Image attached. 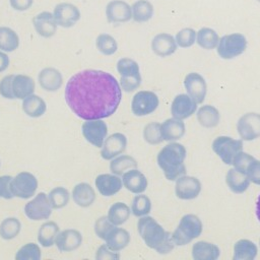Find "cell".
<instances>
[{
  "label": "cell",
  "instance_id": "cell-6",
  "mask_svg": "<svg viewBox=\"0 0 260 260\" xmlns=\"http://www.w3.org/2000/svg\"><path fill=\"white\" fill-rule=\"evenodd\" d=\"M247 48V40L242 34L225 35L219 39L217 45V54L222 59H233L242 53Z\"/></svg>",
  "mask_w": 260,
  "mask_h": 260
},
{
  "label": "cell",
  "instance_id": "cell-42",
  "mask_svg": "<svg viewBox=\"0 0 260 260\" xmlns=\"http://www.w3.org/2000/svg\"><path fill=\"white\" fill-rule=\"evenodd\" d=\"M48 197L54 209L63 208L68 204L70 200L69 191L64 187H56L52 189L48 194Z\"/></svg>",
  "mask_w": 260,
  "mask_h": 260
},
{
  "label": "cell",
  "instance_id": "cell-16",
  "mask_svg": "<svg viewBox=\"0 0 260 260\" xmlns=\"http://www.w3.org/2000/svg\"><path fill=\"white\" fill-rule=\"evenodd\" d=\"M127 146V138L122 133H113L107 137L102 146L101 155L104 159L110 160L124 152Z\"/></svg>",
  "mask_w": 260,
  "mask_h": 260
},
{
  "label": "cell",
  "instance_id": "cell-54",
  "mask_svg": "<svg viewBox=\"0 0 260 260\" xmlns=\"http://www.w3.org/2000/svg\"><path fill=\"white\" fill-rule=\"evenodd\" d=\"M9 57L6 52L0 51V73L5 71L9 66Z\"/></svg>",
  "mask_w": 260,
  "mask_h": 260
},
{
  "label": "cell",
  "instance_id": "cell-19",
  "mask_svg": "<svg viewBox=\"0 0 260 260\" xmlns=\"http://www.w3.org/2000/svg\"><path fill=\"white\" fill-rule=\"evenodd\" d=\"M82 243V236L80 232L74 229L64 230L59 232L55 244L61 252H72L79 248Z\"/></svg>",
  "mask_w": 260,
  "mask_h": 260
},
{
  "label": "cell",
  "instance_id": "cell-39",
  "mask_svg": "<svg viewBox=\"0 0 260 260\" xmlns=\"http://www.w3.org/2000/svg\"><path fill=\"white\" fill-rule=\"evenodd\" d=\"M219 42L218 35L216 31L209 27L200 28L197 32V44L205 49V50H212L217 47Z\"/></svg>",
  "mask_w": 260,
  "mask_h": 260
},
{
  "label": "cell",
  "instance_id": "cell-7",
  "mask_svg": "<svg viewBox=\"0 0 260 260\" xmlns=\"http://www.w3.org/2000/svg\"><path fill=\"white\" fill-rule=\"evenodd\" d=\"M10 188L14 197L28 199L36 194L38 189V180L28 172H20L12 178Z\"/></svg>",
  "mask_w": 260,
  "mask_h": 260
},
{
  "label": "cell",
  "instance_id": "cell-27",
  "mask_svg": "<svg viewBox=\"0 0 260 260\" xmlns=\"http://www.w3.org/2000/svg\"><path fill=\"white\" fill-rule=\"evenodd\" d=\"M160 133L167 141L180 139L185 134V124L180 119H168L160 125Z\"/></svg>",
  "mask_w": 260,
  "mask_h": 260
},
{
  "label": "cell",
  "instance_id": "cell-8",
  "mask_svg": "<svg viewBox=\"0 0 260 260\" xmlns=\"http://www.w3.org/2000/svg\"><path fill=\"white\" fill-rule=\"evenodd\" d=\"M242 140L233 139L229 136H218L212 142L213 151L226 165L233 164L235 155L242 150Z\"/></svg>",
  "mask_w": 260,
  "mask_h": 260
},
{
  "label": "cell",
  "instance_id": "cell-3",
  "mask_svg": "<svg viewBox=\"0 0 260 260\" xmlns=\"http://www.w3.org/2000/svg\"><path fill=\"white\" fill-rule=\"evenodd\" d=\"M186 158L185 147L177 142L166 145L157 154V165L162 170L165 177L175 181L186 173L184 160Z\"/></svg>",
  "mask_w": 260,
  "mask_h": 260
},
{
  "label": "cell",
  "instance_id": "cell-25",
  "mask_svg": "<svg viewBox=\"0 0 260 260\" xmlns=\"http://www.w3.org/2000/svg\"><path fill=\"white\" fill-rule=\"evenodd\" d=\"M12 92L15 99L23 100L35 91V81L30 76L24 74H13Z\"/></svg>",
  "mask_w": 260,
  "mask_h": 260
},
{
  "label": "cell",
  "instance_id": "cell-9",
  "mask_svg": "<svg viewBox=\"0 0 260 260\" xmlns=\"http://www.w3.org/2000/svg\"><path fill=\"white\" fill-rule=\"evenodd\" d=\"M52 208L48 195L40 192L25 204L24 213L31 220H43L50 217Z\"/></svg>",
  "mask_w": 260,
  "mask_h": 260
},
{
  "label": "cell",
  "instance_id": "cell-22",
  "mask_svg": "<svg viewBox=\"0 0 260 260\" xmlns=\"http://www.w3.org/2000/svg\"><path fill=\"white\" fill-rule=\"evenodd\" d=\"M151 49L155 55L159 57H168L176 52L177 42L172 35L160 32L152 39Z\"/></svg>",
  "mask_w": 260,
  "mask_h": 260
},
{
  "label": "cell",
  "instance_id": "cell-36",
  "mask_svg": "<svg viewBox=\"0 0 260 260\" xmlns=\"http://www.w3.org/2000/svg\"><path fill=\"white\" fill-rule=\"evenodd\" d=\"M257 255L256 245L249 240H240L234 246L235 260H252Z\"/></svg>",
  "mask_w": 260,
  "mask_h": 260
},
{
  "label": "cell",
  "instance_id": "cell-28",
  "mask_svg": "<svg viewBox=\"0 0 260 260\" xmlns=\"http://www.w3.org/2000/svg\"><path fill=\"white\" fill-rule=\"evenodd\" d=\"M107 246L115 252H120L126 248L130 242V234L122 228H114L105 240Z\"/></svg>",
  "mask_w": 260,
  "mask_h": 260
},
{
  "label": "cell",
  "instance_id": "cell-5",
  "mask_svg": "<svg viewBox=\"0 0 260 260\" xmlns=\"http://www.w3.org/2000/svg\"><path fill=\"white\" fill-rule=\"evenodd\" d=\"M116 68L120 74V86L124 91L131 92L140 86L141 75L136 61L130 58H121L118 60Z\"/></svg>",
  "mask_w": 260,
  "mask_h": 260
},
{
  "label": "cell",
  "instance_id": "cell-4",
  "mask_svg": "<svg viewBox=\"0 0 260 260\" xmlns=\"http://www.w3.org/2000/svg\"><path fill=\"white\" fill-rule=\"evenodd\" d=\"M201 233L202 222L199 217L194 214H186L181 218L179 225L172 234V239L175 245L184 246L198 238Z\"/></svg>",
  "mask_w": 260,
  "mask_h": 260
},
{
  "label": "cell",
  "instance_id": "cell-53",
  "mask_svg": "<svg viewBox=\"0 0 260 260\" xmlns=\"http://www.w3.org/2000/svg\"><path fill=\"white\" fill-rule=\"evenodd\" d=\"M34 0H9L10 6L16 11H25L31 7Z\"/></svg>",
  "mask_w": 260,
  "mask_h": 260
},
{
  "label": "cell",
  "instance_id": "cell-18",
  "mask_svg": "<svg viewBox=\"0 0 260 260\" xmlns=\"http://www.w3.org/2000/svg\"><path fill=\"white\" fill-rule=\"evenodd\" d=\"M32 25L38 35L43 38H51L57 31V22L53 13L43 11L35 15L32 18Z\"/></svg>",
  "mask_w": 260,
  "mask_h": 260
},
{
  "label": "cell",
  "instance_id": "cell-43",
  "mask_svg": "<svg viewBox=\"0 0 260 260\" xmlns=\"http://www.w3.org/2000/svg\"><path fill=\"white\" fill-rule=\"evenodd\" d=\"M151 209V201L146 195H136L131 204V212L137 216L141 217L149 213Z\"/></svg>",
  "mask_w": 260,
  "mask_h": 260
},
{
  "label": "cell",
  "instance_id": "cell-15",
  "mask_svg": "<svg viewBox=\"0 0 260 260\" xmlns=\"http://www.w3.org/2000/svg\"><path fill=\"white\" fill-rule=\"evenodd\" d=\"M184 85L188 95L196 104H201L204 101L207 86L204 78L199 73L191 72L187 74L184 79Z\"/></svg>",
  "mask_w": 260,
  "mask_h": 260
},
{
  "label": "cell",
  "instance_id": "cell-50",
  "mask_svg": "<svg viewBox=\"0 0 260 260\" xmlns=\"http://www.w3.org/2000/svg\"><path fill=\"white\" fill-rule=\"evenodd\" d=\"M119 258H120V254L118 252L112 251L107 246V244L100 246L95 254L96 260H117Z\"/></svg>",
  "mask_w": 260,
  "mask_h": 260
},
{
  "label": "cell",
  "instance_id": "cell-48",
  "mask_svg": "<svg viewBox=\"0 0 260 260\" xmlns=\"http://www.w3.org/2000/svg\"><path fill=\"white\" fill-rule=\"evenodd\" d=\"M254 160H255V158L252 155H250L246 152L240 151L235 155V157L233 159V165L237 171L247 175L248 168L251 165V162Z\"/></svg>",
  "mask_w": 260,
  "mask_h": 260
},
{
  "label": "cell",
  "instance_id": "cell-32",
  "mask_svg": "<svg viewBox=\"0 0 260 260\" xmlns=\"http://www.w3.org/2000/svg\"><path fill=\"white\" fill-rule=\"evenodd\" d=\"M59 234V226L55 221L44 222L38 232V241L43 247H51L55 244Z\"/></svg>",
  "mask_w": 260,
  "mask_h": 260
},
{
  "label": "cell",
  "instance_id": "cell-11",
  "mask_svg": "<svg viewBox=\"0 0 260 260\" xmlns=\"http://www.w3.org/2000/svg\"><path fill=\"white\" fill-rule=\"evenodd\" d=\"M83 137L93 146L102 147L108 134L107 124L102 119L85 120L81 126Z\"/></svg>",
  "mask_w": 260,
  "mask_h": 260
},
{
  "label": "cell",
  "instance_id": "cell-1",
  "mask_svg": "<svg viewBox=\"0 0 260 260\" xmlns=\"http://www.w3.org/2000/svg\"><path fill=\"white\" fill-rule=\"evenodd\" d=\"M121 89L118 80L109 72L86 69L67 81L65 101L71 111L83 120L104 119L118 109Z\"/></svg>",
  "mask_w": 260,
  "mask_h": 260
},
{
  "label": "cell",
  "instance_id": "cell-52",
  "mask_svg": "<svg viewBox=\"0 0 260 260\" xmlns=\"http://www.w3.org/2000/svg\"><path fill=\"white\" fill-rule=\"evenodd\" d=\"M247 176L254 184L260 185V160H254L248 168Z\"/></svg>",
  "mask_w": 260,
  "mask_h": 260
},
{
  "label": "cell",
  "instance_id": "cell-13",
  "mask_svg": "<svg viewBox=\"0 0 260 260\" xmlns=\"http://www.w3.org/2000/svg\"><path fill=\"white\" fill-rule=\"evenodd\" d=\"M238 132L243 140H254L260 136V114L247 113L237 124Z\"/></svg>",
  "mask_w": 260,
  "mask_h": 260
},
{
  "label": "cell",
  "instance_id": "cell-24",
  "mask_svg": "<svg viewBox=\"0 0 260 260\" xmlns=\"http://www.w3.org/2000/svg\"><path fill=\"white\" fill-rule=\"evenodd\" d=\"M122 182L124 187L134 194H141L147 187L146 177L137 169H131L124 173Z\"/></svg>",
  "mask_w": 260,
  "mask_h": 260
},
{
  "label": "cell",
  "instance_id": "cell-14",
  "mask_svg": "<svg viewBox=\"0 0 260 260\" xmlns=\"http://www.w3.org/2000/svg\"><path fill=\"white\" fill-rule=\"evenodd\" d=\"M106 17L112 23L127 22L132 19V8L123 0H112L106 6Z\"/></svg>",
  "mask_w": 260,
  "mask_h": 260
},
{
  "label": "cell",
  "instance_id": "cell-40",
  "mask_svg": "<svg viewBox=\"0 0 260 260\" xmlns=\"http://www.w3.org/2000/svg\"><path fill=\"white\" fill-rule=\"evenodd\" d=\"M21 230V223L16 217H7L0 223V237L4 240L14 239Z\"/></svg>",
  "mask_w": 260,
  "mask_h": 260
},
{
  "label": "cell",
  "instance_id": "cell-30",
  "mask_svg": "<svg viewBox=\"0 0 260 260\" xmlns=\"http://www.w3.org/2000/svg\"><path fill=\"white\" fill-rule=\"evenodd\" d=\"M22 110L27 116L31 118H39L45 114L47 105L41 96L37 94H30L23 99Z\"/></svg>",
  "mask_w": 260,
  "mask_h": 260
},
{
  "label": "cell",
  "instance_id": "cell-49",
  "mask_svg": "<svg viewBox=\"0 0 260 260\" xmlns=\"http://www.w3.org/2000/svg\"><path fill=\"white\" fill-rule=\"evenodd\" d=\"M12 78H13V74H9L4 76L0 80V94L7 100L15 99L12 92V84H11Z\"/></svg>",
  "mask_w": 260,
  "mask_h": 260
},
{
  "label": "cell",
  "instance_id": "cell-29",
  "mask_svg": "<svg viewBox=\"0 0 260 260\" xmlns=\"http://www.w3.org/2000/svg\"><path fill=\"white\" fill-rule=\"evenodd\" d=\"M192 256L196 260H215L219 256V249L208 242H197L192 247Z\"/></svg>",
  "mask_w": 260,
  "mask_h": 260
},
{
  "label": "cell",
  "instance_id": "cell-45",
  "mask_svg": "<svg viewBox=\"0 0 260 260\" xmlns=\"http://www.w3.org/2000/svg\"><path fill=\"white\" fill-rule=\"evenodd\" d=\"M143 138L149 144H158L164 139L160 133V124L157 122H151L147 124L143 129Z\"/></svg>",
  "mask_w": 260,
  "mask_h": 260
},
{
  "label": "cell",
  "instance_id": "cell-12",
  "mask_svg": "<svg viewBox=\"0 0 260 260\" xmlns=\"http://www.w3.org/2000/svg\"><path fill=\"white\" fill-rule=\"evenodd\" d=\"M53 15L58 25L62 27H71L80 19V10L72 3H58L53 11Z\"/></svg>",
  "mask_w": 260,
  "mask_h": 260
},
{
  "label": "cell",
  "instance_id": "cell-51",
  "mask_svg": "<svg viewBox=\"0 0 260 260\" xmlns=\"http://www.w3.org/2000/svg\"><path fill=\"white\" fill-rule=\"evenodd\" d=\"M11 180H12L11 176H8V175L0 176V197L1 198L11 199L14 197L10 188Z\"/></svg>",
  "mask_w": 260,
  "mask_h": 260
},
{
  "label": "cell",
  "instance_id": "cell-44",
  "mask_svg": "<svg viewBox=\"0 0 260 260\" xmlns=\"http://www.w3.org/2000/svg\"><path fill=\"white\" fill-rule=\"evenodd\" d=\"M16 260H40L41 249L35 243H27L20 247L15 254Z\"/></svg>",
  "mask_w": 260,
  "mask_h": 260
},
{
  "label": "cell",
  "instance_id": "cell-26",
  "mask_svg": "<svg viewBox=\"0 0 260 260\" xmlns=\"http://www.w3.org/2000/svg\"><path fill=\"white\" fill-rule=\"evenodd\" d=\"M72 198L80 207H88L95 200V192L88 183H79L72 190Z\"/></svg>",
  "mask_w": 260,
  "mask_h": 260
},
{
  "label": "cell",
  "instance_id": "cell-10",
  "mask_svg": "<svg viewBox=\"0 0 260 260\" xmlns=\"http://www.w3.org/2000/svg\"><path fill=\"white\" fill-rule=\"evenodd\" d=\"M157 95L148 90L136 92L131 102V111L135 116H146L154 112L158 107Z\"/></svg>",
  "mask_w": 260,
  "mask_h": 260
},
{
  "label": "cell",
  "instance_id": "cell-20",
  "mask_svg": "<svg viewBox=\"0 0 260 260\" xmlns=\"http://www.w3.org/2000/svg\"><path fill=\"white\" fill-rule=\"evenodd\" d=\"M197 108V104L187 94L177 95L171 106V113L176 119H186L190 117Z\"/></svg>",
  "mask_w": 260,
  "mask_h": 260
},
{
  "label": "cell",
  "instance_id": "cell-56",
  "mask_svg": "<svg viewBox=\"0 0 260 260\" xmlns=\"http://www.w3.org/2000/svg\"><path fill=\"white\" fill-rule=\"evenodd\" d=\"M258 2H260V0H258Z\"/></svg>",
  "mask_w": 260,
  "mask_h": 260
},
{
  "label": "cell",
  "instance_id": "cell-37",
  "mask_svg": "<svg viewBox=\"0 0 260 260\" xmlns=\"http://www.w3.org/2000/svg\"><path fill=\"white\" fill-rule=\"evenodd\" d=\"M136 168H137L136 159L126 154L118 155L116 156V158H114L110 162V171L117 176L123 175L127 171L131 169H136Z\"/></svg>",
  "mask_w": 260,
  "mask_h": 260
},
{
  "label": "cell",
  "instance_id": "cell-35",
  "mask_svg": "<svg viewBox=\"0 0 260 260\" xmlns=\"http://www.w3.org/2000/svg\"><path fill=\"white\" fill-rule=\"evenodd\" d=\"M19 46V37L10 27L0 26V50L3 52H13Z\"/></svg>",
  "mask_w": 260,
  "mask_h": 260
},
{
  "label": "cell",
  "instance_id": "cell-33",
  "mask_svg": "<svg viewBox=\"0 0 260 260\" xmlns=\"http://www.w3.org/2000/svg\"><path fill=\"white\" fill-rule=\"evenodd\" d=\"M132 19L136 22L148 21L153 15V5L147 0H137L132 5Z\"/></svg>",
  "mask_w": 260,
  "mask_h": 260
},
{
  "label": "cell",
  "instance_id": "cell-21",
  "mask_svg": "<svg viewBox=\"0 0 260 260\" xmlns=\"http://www.w3.org/2000/svg\"><path fill=\"white\" fill-rule=\"evenodd\" d=\"M95 187L100 194L109 197L118 193L122 186V180L115 174H101L95 178Z\"/></svg>",
  "mask_w": 260,
  "mask_h": 260
},
{
  "label": "cell",
  "instance_id": "cell-23",
  "mask_svg": "<svg viewBox=\"0 0 260 260\" xmlns=\"http://www.w3.org/2000/svg\"><path fill=\"white\" fill-rule=\"evenodd\" d=\"M38 81L43 89L47 91H57L62 86L63 76L58 69L46 67L40 71Z\"/></svg>",
  "mask_w": 260,
  "mask_h": 260
},
{
  "label": "cell",
  "instance_id": "cell-46",
  "mask_svg": "<svg viewBox=\"0 0 260 260\" xmlns=\"http://www.w3.org/2000/svg\"><path fill=\"white\" fill-rule=\"evenodd\" d=\"M195 39H196V32L194 29L190 27L183 28L180 31H178L175 38L177 45L181 48L191 47L195 43Z\"/></svg>",
  "mask_w": 260,
  "mask_h": 260
},
{
  "label": "cell",
  "instance_id": "cell-38",
  "mask_svg": "<svg viewBox=\"0 0 260 260\" xmlns=\"http://www.w3.org/2000/svg\"><path fill=\"white\" fill-rule=\"evenodd\" d=\"M197 119L202 126L211 128L218 124L219 113L214 107H212L210 105H205V106H202L198 110Z\"/></svg>",
  "mask_w": 260,
  "mask_h": 260
},
{
  "label": "cell",
  "instance_id": "cell-34",
  "mask_svg": "<svg viewBox=\"0 0 260 260\" xmlns=\"http://www.w3.org/2000/svg\"><path fill=\"white\" fill-rule=\"evenodd\" d=\"M131 213V209L124 202L114 203L108 210V218L115 225H121L125 223Z\"/></svg>",
  "mask_w": 260,
  "mask_h": 260
},
{
  "label": "cell",
  "instance_id": "cell-17",
  "mask_svg": "<svg viewBox=\"0 0 260 260\" xmlns=\"http://www.w3.org/2000/svg\"><path fill=\"white\" fill-rule=\"evenodd\" d=\"M201 191L199 180L191 176H181L176 181L175 192L180 199L189 200L196 198Z\"/></svg>",
  "mask_w": 260,
  "mask_h": 260
},
{
  "label": "cell",
  "instance_id": "cell-31",
  "mask_svg": "<svg viewBox=\"0 0 260 260\" xmlns=\"http://www.w3.org/2000/svg\"><path fill=\"white\" fill-rule=\"evenodd\" d=\"M225 182L230 189L235 193H243L250 185V179L246 174L237 171L235 168L229 170L225 176Z\"/></svg>",
  "mask_w": 260,
  "mask_h": 260
},
{
  "label": "cell",
  "instance_id": "cell-55",
  "mask_svg": "<svg viewBox=\"0 0 260 260\" xmlns=\"http://www.w3.org/2000/svg\"><path fill=\"white\" fill-rule=\"evenodd\" d=\"M256 215H257V218L260 222V195L258 196V199H257V202H256Z\"/></svg>",
  "mask_w": 260,
  "mask_h": 260
},
{
  "label": "cell",
  "instance_id": "cell-2",
  "mask_svg": "<svg viewBox=\"0 0 260 260\" xmlns=\"http://www.w3.org/2000/svg\"><path fill=\"white\" fill-rule=\"evenodd\" d=\"M137 230L147 247L159 254L171 252L175 246L172 235L151 216H141L137 222Z\"/></svg>",
  "mask_w": 260,
  "mask_h": 260
},
{
  "label": "cell",
  "instance_id": "cell-41",
  "mask_svg": "<svg viewBox=\"0 0 260 260\" xmlns=\"http://www.w3.org/2000/svg\"><path fill=\"white\" fill-rule=\"evenodd\" d=\"M95 46L99 52L106 56L113 55L118 50V44L116 40L108 34L99 35L95 40Z\"/></svg>",
  "mask_w": 260,
  "mask_h": 260
},
{
  "label": "cell",
  "instance_id": "cell-47",
  "mask_svg": "<svg viewBox=\"0 0 260 260\" xmlns=\"http://www.w3.org/2000/svg\"><path fill=\"white\" fill-rule=\"evenodd\" d=\"M114 228L115 224L109 220L108 216H101L94 222V233L102 240H106Z\"/></svg>",
  "mask_w": 260,
  "mask_h": 260
}]
</instances>
